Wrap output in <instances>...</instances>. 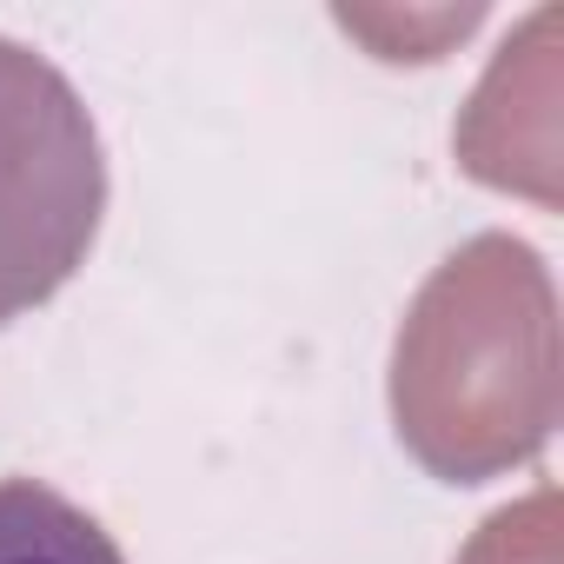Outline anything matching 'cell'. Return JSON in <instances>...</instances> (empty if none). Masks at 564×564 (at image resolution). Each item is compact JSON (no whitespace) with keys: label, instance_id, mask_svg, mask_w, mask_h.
Listing matches in <instances>:
<instances>
[{"label":"cell","instance_id":"1","mask_svg":"<svg viewBox=\"0 0 564 564\" xmlns=\"http://www.w3.org/2000/svg\"><path fill=\"white\" fill-rule=\"evenodd\" d=\"M551 286L531 246L485 232L452 252L419 293L399 359V438L452 485L531 458L557 412Z\"/></svg>","mask_w":564,"mask_h":564},{"label":"cell","instance_id":"2","mask_svg":"<svg viewBox=\"0 0 564 564\" xmlns=\"http://www.w3.org/2000/svg\"><path fill=\"white\" fill-rule=\"evenodd\" d=\"M107 213V153L74 80L0 34V326L80 272Z\"/></svg>","mask_w":564,"mask_h":564},{"label":"cell","instance_id":"3","mask_svg":"<svg viewBox=\"0 0 564 564\" xmlns=\"http://www.w3.org/2000/svg\"><path fill=\"white\" fill-rule=\"evenodd\" d=\"M0 564H127L100 518L41 478H0Z\"/></svg>","mask_w":564,"mask_h":564}]
</instances>
